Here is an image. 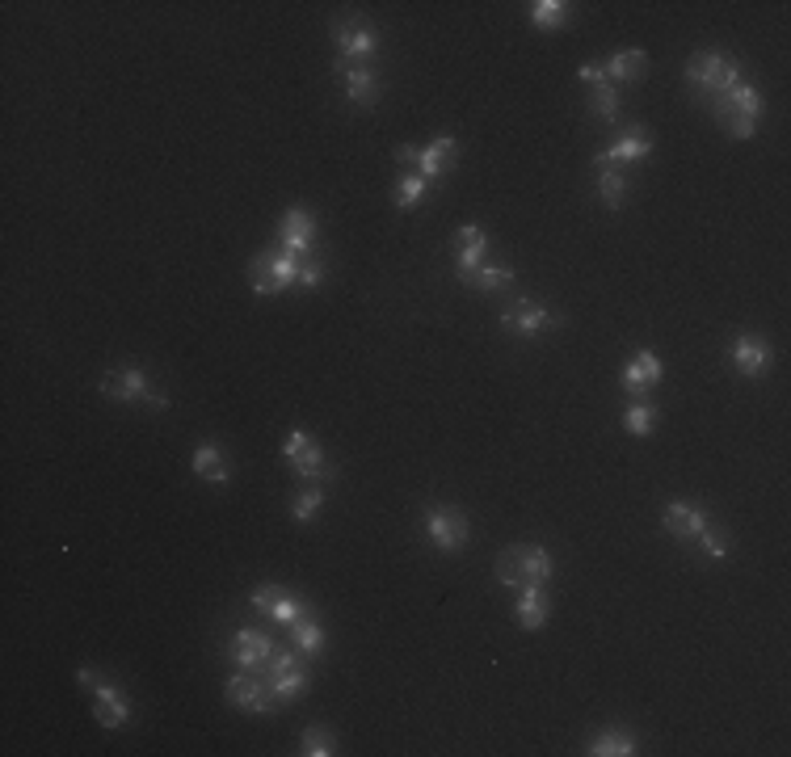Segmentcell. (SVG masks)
Listing matches in <instances>:
<instances>
[{
    "label": "cell",
    "instance_id": "1",
    "mask_svg": "<svg viewBox=\"0 0 791 757\" xmlns=\"http://www.w3.org/2000/svg\"><path fill=\"white\" fill-rule=\"evenodd\" d=\"M712 114L733 139H749L758 131L762 93L754 85H733V89H724L720 97H712Z\"/></svg>",
    "mask_w": 791,
    "mask_h": 757
},
{
    "label": "cell",
    "instance_id": "2",
    "mask_svg": "<svg viewBox=\"0 0 791 757\" xmlns=\"http://www.w3.org/2000/svg\"><path fill=\"white\" fill-rule=\"evenodd\" d=\"M686 80H691L695 89L720 97L724 89L741 85V64H737V59H728V55H720V51H703V55H695L691 64H686Z\"/></svg>",
    "mask_w": 791,
    "mask_h": 757
},
{
    "label": "cell",
    "instance_id": "3",
    "mask_svg": "<svg viewBox=\"0 0 791 757\" xmlns=\"http://www.w3.org/2000/svg\"><path fill=\"white\" fill-rule=\"evenodd\" d=\"M101 392H106L110 400H123V404H148V408H160L165 413L169 400L152 392L148 375L139 371V366H118V371H110L106 379H101Z\"/></svg>",
    "mask_w": 791,
    "mask_h": 757
},
{
    "label": "cell",
    "instance_id": "4",
    "mask_svg": "<svg viewBox=\"0 0 791 757\" xmlns=\"http://www.w3.org/2000/svg\"><path fill=\"white\" fill-rule=\"evenodd\" d=\"M76 678H80V686L93 694V715H97L101 728H127L131 724V703L118 694V686H110L106 678H97L93 669H80Z\"/></svg>",
    "mask_w": 791,
    "mask_h": 757
},
{
    "label": "cell",
    "instance_id": "5",
    "mask_svg": "<svg viewBox=\"0 0 791 757\" xmlns=\"http://www.w3.org/2000/svg\"><path fill=\"white\" fill-rule=\"evenodd\" d=\"M295 274H299V257L291 253H261L249 261V286L257 295H278L295 286Z\"/></svg>",
    "mask_w": 791,
    "mask_h": 757
},
{
    "label": "cell",
    "instance_id": "6",
    "mask_svg": "<svg viewBox=\"0 0 791 757\" xmlns=\"http://www.w3.org/2000/svg\"><path fill=\"white\" fill-rule=\"evenodd\" d=\"M425 535H430V543L438 551H459L463 543H468L472 526H468V514L455 505H430L425 509Z\"/></svg>",
    "mask_w": 791,
    "mask_h": 757
},
{
    "label": "cell",
    "instance_id": "7",
    "mask_svg": "<svg viewBox=\"0 0 791 757\" xmlns=\"http://www.w3.org/2000/svg\"><path fill=\"white\" fill-rule=\"evenodd\" d=\"M400 165H417V173L425 181H434L459 165V143H455V135H438V139H430V148H400Z\"/></svg>",
    "mask_w": 791,
    "mask_h": 757
},
{
    "label": "cell",
    "instance_id": "8",
    "mask_svg": "<svg viewBox=\"0 0 791 757\" xmlns=\"http://www.w3.org/2000/svg\"><path fill=\"white\" fill-rule=\"evenodd\" d=\"M282 455L291 459L299 480H324L329 476V459L320 455V446L312 442V434H303V429H291L287 442H282Z\"/></svg>",
    "mask_w": 791,
    "mask_h": 757
},
{
    "label": "cell",
    "instance_id": "9",
    "mask_svg": "<svg viewBox=\"0 0 791 757\" xmlns=\"http://www.w3.org/2000/svg\"><path fill=\"white\" fill-rule=\"evenodd\" d=\"M249 602H253L257 610H266V615H270L274 623H282V627H295L303 615H308V602L295 598V593H287V589H278V585L253 589V593H249Z\"/></svg>",
    "mask_w": 791,
    "mask_h": 757
},
{
    "label": "cell",
    "instance_id": "10",
    "mask_svg": "<svg viewBox=\"0 0 791 757\" xmlns=\"http://www.w3.org/2000/svg\"><path fill=\"white\" fill-rule=\"evenodd\" d=\"M232 661L240 665V669H249V673H261L270 665V657H274V640L266 636V631H257V627H245V631H236L232 636Z\"/></svg>",
    "mask_w": 791,
    "mask_h": 757
},
{
    "label": "cell",
    "instance_id": "11",
    "mask_svg": "<svg viewBox=\"0 0 791 757\" xmlns=\"http://www.w3.org/2000/svg\"><path fill=\"white\" fill-rule=\"evenodd\" d=\"M278 240H282V253L291 257H312V240H316V219L303 211V207H291L278 223Z\"/></svg>",
    "mask_w": 791,
    "mask_h": 757
},
{
    "label": "cell",
    "instance_id": "12",
    "mask_svg": "<svg viewBox=\"0 0 791 757\" xmlns=\"http://www.w3.org/2000/svg\"><path fill=\"white\" fill-rule=\"evenodd\" d=\"M337 51H341L337 68L362 64V59H371V55L379 51V38H375L371 26H362V22H341V26H337Z\"/></svg>",
    "mask_w": 791,
    "mask_h": 757
},
{
    "label": "cell",
    "instance_id": "13",
    "mask_svg": "<svg viewBox=\"0 0 791 757\" xmlns=\"http://www.w3.org/2000/svg\"><path fill=\"white\" fill-rule=\"evenodd\" d=\"M665 379V366H661V358L653 354V350H640L632 362L623 366V375H619V383H623V392L627 396H644V392H653V387Z\"/></svg>",
    "mask_w": 791,
    "mask_h": 757
},
{
    "label": "cell",
    "instance_id": "14",
    "mask_svg": "<svg viewBox=\"0 0 791 757\" xmlns=\"http://www.w3.org/2000/svg\"><path fill=\"white\" fill-rule=\"evenodd\" d=\"M501 324L514 337H535V333L547 329V324H556V316L547 312L543 303H535V299H518V303H510V308L501 312Z\"/></svg>",
    "mask_w": 791,
    "mask_h": 757
},
{
    "label": "cell",
    "instance_id": "15",
    "mask_svg": "<svg viewBox=\"0 0 791 757\" xmlns=\"http://www.w3.org/2000/svg\"><path fill=\"white\" fill-rule=\"evenodd\" d=\"M228 703L240 707V711H253V715H274V707H278L270 686L261 690V682H253L249 673H236V678H228Z\"/></svg>",
    "mask_w": 791,
    "mask_h": 757
},
{
    "label": "cell",
    "instance_id": "16",
    "mask_svg": "<svg viewBox=\"0 0 791 757\" xmlns=\"http://www.w3.org/2000/svg\"><path fill=\"white\" fill-rule=\"evenodd\" d=\"M484 253H489V236H484V228L468 223V228L455 232V270H459V278H468L472 270H480Z\"/></svg>",
    "mask_w": 791,
    "mask_h": 757
},
{
    "label": "cell",
    "instance_id": "17",
    "mask_svg": "<svg viewBox=\"0 0 791 757\" xmlns=\"http://www.w3.org/2000/svg\"><path fill=\"white\" fill-rule=\"evenodd\" d=\"M648 152H653V135H648L644 127H627V131H619V139L598 160L602 165H632V160H644Z\"/></svg>",
    "mask_w": 791,
    "mask_h": 757
},
{
    "label": "cell",
    "instance_id": "18",
    "mask_svg": "<svg viewBox=\"0 0 791 757\" xmlns=\"http://www.w3.org/2000/svg\"><path fill=\"white\" fill-rule=\"evenodd\" d=\"M733 366H737L745 379H758L766 366H770V345H766V337L741 333V337L733 341Z\"/></svg>",
    "mask_w": 791,
    "mask_h": 757
},
{
    "label": "cell",
    "instance_id": "19",
    "mask_svg": "<svg viewBox=\"0 0 791 757\" xmlns=\"http://www.w3.org/2000/svg\"><path fill=\"white\" fill-rule=\"evenodd\" d=\"M665 530L674 539H699L707 530V514L695 501H669L665 505Z\"/></svg>",
    "mask_w": 791,
    "mask_h": 757
},
{
    "label": "cell",
    "instance_id": "20",
    "mask_svg": "<svg viewBox=\"0 0 791 757\" xmlns=\"http://www.w3.org/2000/svg\"><path fill=\"white\" fill-rule=\"evenodd\" d=\"M270 694L278 703H295V699H303V694H308V669H303L299 661L295 665H282V669H274L270 673Z\"/></svg>",
    "mask_w": 791,
    "mask_h": 757
},
{
    "label": "cell",
    "instance_id": "21",
    "mask_svg": "<svg viewBox=\"0 0 791 757\" xmlns=\"http://www.w3.org/2000/svg\"><path fill=\"white\" fill-rule=\"evenodd\" d=\"M547 610H552V602H547L543 585H522V598H518V627L522 631H539L547 623Z\"/></svg>",
    "mask_w": 791,
    "mask_h": 757
},
{
    "label": "cell",
    "instance_id": "22",
    "mask_svg": "<svg viewBox=\"0 0 791 757\" xmlns=\"http://www.w3.org/2000/svg\"><path fill=\"white\" fill-rule=\"evenodd\" d=\"M606 80H623V85H636V80H644L648 72V55L644 51H615L611 59L602 64Z\"/></svg>",
    "mask_w": 791,
    "mask_h": 757
},
{
    "label": "cell",
    "instance_id": "23",
    "mask_svg": "<svg viewBox=\"0 0 791 757\" xmlns=\"http://www.w3.org/2000/svg\"><path fill=\"white\" fill-rule=\"evenodd\" d=\"M341 76H346V97L354 101V106H375V97H379V80H375V72L367 68V64H354V68H341Z\"/></svg>",
    "mask_w": 791,
    "mask_h": 757
},
{
    "label": "cell",
    "instance_id": "24",
    "mask_svg": "<svg viewBox=\"0 0 791 757\" xmlns=\"http://www.w3.org/2000/svg\"><path fill=\"white\" fill-rule=\"evenodd\" d=\"M585 753H594V757H636V753H640V745H636V736H632V732L611 728V732H598Z\"/></svg>",
    "mask_w": 791,
    "mask_h": 757
},
{
    "label": "cell",
    "instance_id": "25",
    "mask_svg": "<svg viewBox=\"0 0 791 757\" xmlns=\"http://www.w3.org/2000/svg\"><path fill=\"white\" fill-rule=\"evenodd\" d=\"M194 472L207 480V484H215V488L228 484V463H223V455H219L215 442H202V446L194 450Z\"/></svg>",
    "mask_w": 791,
    "mask_h": 757
},
{
    "label": "cell",
    "instance_id": "26",
    "mask_svg": "<svg viewBox=\"0 0 791 757\" xmlns=\"http://www.w3.org/2000/svg\"><path fill=\"white\" fill-rule=\"evenodd\" d=\"M518 560H522V577L526 585H543L547 577H552V556L539 547V543H518Z\"/></svg>",
    "mask_w": 791,
    "mask_h": 757
},
{
    "label": "cell",
    "instance_id": "27",
    "mask_svg": "<svg viewBox=\"0 0 791 757\" xmlns=\"http://www.w3.org/2000/svg\"><path fill=\"white\" fill-rule=\"evenodd\" d=\"M531 22L539 30H564L573 22V5H564V0H535L531 5Z\"/></svg>",
    "mask_w": 791,
    "mask_h": 757
},
{
    "label": "cell",
    "instance_id": "28",
    "mask_svg": "<svg viewBox=\"0 0 791 757\" xmlns=\"http://www.w3.org/2000/svg\"><path fill=\"white\" fill-rule=\"evenodd\" d=\"M291 636H295V648L303 652V657H320V652H324V627H320L312 615H303V619L291 627Z\"/></svg>",
    "mask_w": 791,
    "mask_h": 757
},
{
    "label": "cell",
    "instance_id": "29",
    "mask_svg": "<svg viewBox=\"0 0 791 757\" xmlns=\"http://www.w3.org/2000/svg\"><path fill=\"white\" fill-rule=\"evenodd\" d=\"M653 425H657V408H653V404L632 400V404L623 408V429H627V434L648 438V434H653Z\"/></svg>",
    "mask_w": 791,
    "mask_h": 757
},
{
    "label": "cell",
    "instance_id": "30",
    "mask_svg": "<svg viewBox=\"0 0 791 757\" xmlns=\"http://www.w3.org/2000/svg\"><path fill=\"white\" fill-rule=\"evenodd\" d=\"M463 282L476 286V291H501V286L514 282V270H510V265H480V270H472Z\"/></svg>",
    "mask_w": 791,
    "mask_h": 757
},
{
    "label": "cell",
    "instance_id": "31",
    "mask_svg": "<svg viewBox=\"0 0 791 757\" xmlns=\"http://www.w3.org/2000/svg\"><path fill=\"white\" fill-rule=\"evenodd\" d=\"M590 110H594V118H602V122H615V118H619V89L611 85V80H602V85L590 89Z\"/></svg>",
    "mask_w": 791,
    "mask_h": 757
},
{
    "label": "cell",
    "instance_id": "32",
    "mask_svg": "<svg viewBox=\"0 0 791 757\" xmlns=\"http://www.w3.org/2000/svg\"><path fill=\"white\" fill-rule=\"evenodd\" d=\"M430 186H434V181H425L421 173H404V177L396 181V194H392V198H396V207H400V211L417 207V198H421L425 190H430Z\"/></svg>",
    "mask_w": 791,
    "mask_h": 757
},
{
    "label": "cell",
    "instance_id": "33",
    "mask_svg": "<svg viewBox=\"0 0 791 757\" xmlns=\"http://www.w3.org/2000/svg\"><path fill=\"white\" fill-rule=\"evenodd\" d=\"M598 194H602L606 207L619 211V207H623V194H627L623 173H619V169H598Z\"/></svg>",
    "mask_w": 791,
    "mask_h": 757
},
{
    "label": "cell",
    "instance_id": "34",
    "mask_svg": "<svg viewBox=\"0 0 791 757\" xmlns=\"http://www.w3.org/2000/svg\"><path fill=\"white\" fill-rule=\"evenodd\" d=\"M497 581L510 585V589H522L526 577H522V560H518V547H505L501 560H497Z\"/></svg>",
    "mask_w": 791,
    "mask_h": 757
},
{
    "label": "cell",
    "instance_id": "35",
    "mask_svg": "<svg viewBox=\"0 0 791 757\" xmlns=\"http://www.w3.org/2000/svg\"><path fill=\"white\" fill-rule=\"evenodd\" d=\"M299 749L308 753V757H333L337 753V741H333V732L308 728V732H303V741H299Z\"/></svg>",
    "mask_w": 791,
    "mask_h": 757
},
{
    "label": "cell",
    "instance_id": "36",
    "mask_svg": "<svg viewBox=\"0 0 791 757\" xmlns=\"http://www.w3.org/2000/svg\"><path fill=\"white\" fill-rule=\"evenodd\" d=\"M324 282V261L312 253V257H299V274H295V286L299 291H316Z\"/></svg>",
    "mask_w": 791,
    "mask_h": 757
},
{
    "label": "cell",
    "instance_id": "37",
    "mask_svg": "<svg viewBox=\"0 0 791 757\" xmlns=\"http://www.w3.org/2000/svg\"><path fill=\"white\" fill-rule=\"evenodd\" d=\"M320 505H324V488H308V493H299V497L291 501V518H295V522H312Z\"/></svg>",
    "mask_w": 791,
    "mask_h": 757
},
{
    "label": "cell",
    "instance_id": "38",
    "mask_svg": "<svg viewBox=\"0 0 791 757\" xmlns=\"http://www.w3.org/2000/svg\"><path fill=\"white\" fill-rule=\"evenodd\" d=\"M699 547H703L712 560H724V556H728V547H733V543H728L724 530H703V535H699Z\"/></svg>",
    "mask_w": 791,
    "mask_h": 757
},
{
    "label": "cell",
    "instance_id": "39",
    "mask_svg": "<svg viewBox=\"0 0 791 757\" xmlns=\"http://www.w3.org/2000/svg\"><path fill=\"white\" fill-rule=\"evenodd\" d=\"M577 76H581V85H602V80H606V72H602V64H581L577 68Z\"/></svg>",
    "mask_w": 791,
    "mask_h": 757
}]
</instances>
